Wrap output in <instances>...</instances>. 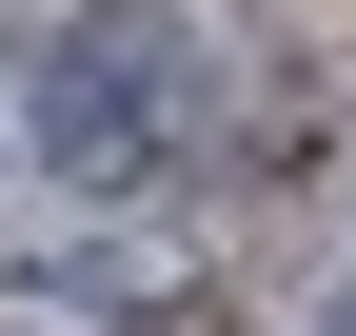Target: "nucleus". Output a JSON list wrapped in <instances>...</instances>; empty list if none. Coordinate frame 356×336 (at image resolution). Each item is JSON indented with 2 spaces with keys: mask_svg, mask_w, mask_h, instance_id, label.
I'll return each instance as SVG.
<instances>
[{
  "mask_svg": "<svg viewBox=\"0 0 356 336\" xmlns=\"http://www.w3.org/2000/svg\"><path fill=\"white\" fill-rule=\"evenodd\" d=\"M198 99H218V60H198L178 0H60L40 60H20V158L60 198H139L159 158L198 139Z\"/></svg>",
  "mask_w": 356,
  "mask_h": 336,
  "instance_id": "1",
  "label": "nucleus"
},
{
  "mask_svg": "<svg viewBox=\"0 0 356 336\" xmlns=\"http://www.w3.org/2000/svg\"><path fill=\"white\" fill-rule=\"evenodd\" d=\"M297 336H356V277H337V297H317V317H297Z\"/></svg>",
  "mask_w": 356,
  "mask_h": 336,
  "instance_id": "2",
  "label": "nucleus"
}]
</instances>
